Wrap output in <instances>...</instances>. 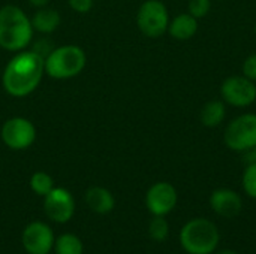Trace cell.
<instances>
[{"label":"cell","instance_id":"1","mask_svg":"<svg viewBox=\"0 0 256 254\" xmlns=\"http://www.w3.org/2000/svg\"><path fill=\"white\" fill-rule=\"evenodd\" d=\"M45 72V58L36 51L16 54L3 72V87L14 97L30 94L40 82Z\"/></svg>","mask_w":256,"mask_h":254},{"label":"cell","instance_id":"2","mask_svg":"<svg viewBox=\"0 0 256 254\" xmlns=\"http://www.w3.org/2000/svg\"><path fill=\"white\" fill-rule=\"evenodd\" d=\"M33 36L32 21L18 6H3L0 9V46L8 51H21Z\"/></svg>","mask_w":256,"mask_h":254},{"label":"cell","instance_id":"3","mask_svg":"<svg viewBox=\"0 0 256 254\" xmlns=\"http://www.w3.org/2000/svg\"><path fill=\"white\" fill-rule=\"evenodd\" d=\"M180 244L189 254L213 253L219 244V231L207 219H194L183 226Z\"/></svg>","mask_w":256,"mask_h":254},{"label":"cell","instance_id":"4","mask_svg":"<svg viewBox=\"0 0 256 254\" xmlns=\"http://www.w3.org/2000/svg\"><path fill=\"white\" fill-rule=\"evenodd\" d=\"M86 66V54L76 45H64L52 49L45 58V72L54 79L76 76Z\"/></svg>","mask_w":256,"mask_h":254},{"label":"cell","instance_id":"5","mask_svg":"<svg viewBox=\"0 0 256 254\" xmlns=\"http://www.w3.org/2000/svg\"><path fill=\"white\" fill-rule=\"evenodd\" d=\"M225 144L230 150L246 151L256 147V115L244 114L231 121L224 135Z\"/></svg>","mask_w":256,"mask_h":254},{"label":"cell","instance_id":"6","mask_svg":"<svg viewBox=\"0 0 256 254\" xmlns=\"http://www.w3.org/2000/svg\"><path fill=\"white\" fill-rule=\"evenodd\" d=\"M136 22L140 30L148 37H159L168 30L170 16L166 6L159 0H147L141 4Z\"/></svg>","mask_w":256,"mask_h":254},{"label":"cell","instance_id":"7","mask_svg":"<svg viewBox=\"0 0 256 254\" xmlns=\"http://www.w3.org/2000/svg\"><path fill=\"white\" fill-rule=\"evenodd\" d=\"M2 139L12 150H24L34 142L36 129L28 120L14 117L4 121L2 127Z\"/></svg>","mask_w":256,"mask_h":254},{"label":"cell","instance_id":"8","mask_svg":"<svg viewBox=\"0 0 256 254\" xmlns=\"http://www.w3.org/2000/svg\"><path fill=\"white\" fill-rule=\"evenodd\" d=\"M222 97L226 103L244 108L256 100V85L254 81L243 76H230L224 81L220 87Z\"/></svg>","mask_w":256,"mask_h":254},{"label":"cell","instance_id":"9","mask_svg":"<svg viewBox=\"0 0 256 254\" xmlns=\"http://www.w3.org/2000/svg\"><path fill=\"white\" fill-rule=\"evenodd\" d=\"M44 198V210L50 220L56 223H66L72 219L75 213V202L68 190L52 189Z\"/></svg>","mask_w":256,"mask_h":254},{"label":"cell","instance_id":"10","mask_svg":"<svg viewBox=\"0 0 256 254\" xmlns=\"http://www.w3.org/2000/svg\"><path fill=\"white\" fill-rule=\"evenodd\" d=\"M21 241L28 254H48L54 249L56 240L50 226L42 222H33L22 231Z\"/></svg>","mask_w":256,"mask_h":254},{"label":"cell","instance_id":"11","mask_svg":"<svg viewBox=\"0 0 256 254\" xmlns=\"http://www.w3.org/2000/svg\"><path fill=\"white\" fill-rule=\"evenodd\" d=\"M146 205L153 216L165 217L177 205V190L170 183H156L147 192Z\"/></svg>","mask_w":256,"mask_h":254},{"label":"cell","instance_id":"12","mask_svg":"<svg viewBox=\"0 0 256 254\" xmlns=\"http://www.w3.org/2000/svg\"><path fill=\"white\" fill-rule=\"evenodd\" d=\"M210 207L216 214L222 217H236L243 208V201L237 192L230 189H219L212 193Z\"/></svg>","mask_w":256,"mask_h":254},{"label":"cell","instance_id":"13","mask_svg":"<svg viewBox=\"0 0 256 254\" xmlns=\"http://www.w3.org/2000/svg\"><path fill=\"white\" fill-rule=\"evenodd\" d=\"M168 31L177 40H188L198 31V19L190 13H180L168 24Z\"/></svg>","mask_w":256,"mask_h":254},{"label":"cell","instance_id":"14","mask_svg":"<svg viewBox=\"0 0 256 254\" xmlns=\"http://www.w3.org/2000/svg\"><path fill=\"white\" fill-rule=\"evenodd\" d=\"M86 202L96 214H108L114 208V198L104 187H90L86 192Z\"/></svg>","mask_w":256,"mask_h":254},{"label":"cell","instance_id":"15","mask_svg":"<svg viewBox=\"0 0 256 254\" xmlns=\"http://www.w3.org/2000/svg\"><path fill=\"white\" fill-rule=\"evenodd\" d=\"M30 21H32L33 30H38L40 33H51L60 25V15L56 9L42 7L33 15Z\"/></svg>","mask_w":256,"mask_h":254},{"label":"cell","instance_id":"16","mask_svg":"<svg viewBox=\"0 0 256 254\" xmlns=\"http://www.w3.org/2000/svg\"><path fill=\"white\" fill-rule=\"evenodd\" d=\"M225 105L220 100H212L204 105L201 111V121L206 127H216L225 118Z\"/></svg>","mask_w":256,"mask_h":254},{"label":"cell","instance_id":"17","mask_svg":"<svg viewBox=\"0 0 256 254\" xmlns=\"http://www.w3.org/2000/svg\"><path fill=\"white\" fill-rule=\"evenodd\" d=\"M54 250L57 254H82L84 246L76 235L64 234L54 241Z\"/></svg>","mask_w":256,"mask_h":254},{"label":"cell","instance_id":"18","mask_svg":"<svg viewBox=\"0 0 256 254\" xmlns=\"http://www.w3.org/2000/svg\"><path fill=\"white\" fill-rule=\"evenodd\" d=\"M30 189L39 195V196H45L48 195L52 189H54V183L52 178L45 174V172H34L30 178Z\"/></svg>","mask_w":256,"mask_h":254},{"label":"cell","instance_id":"19","mask_svg":"<svg viewBox=\"0 0 256 254\" xmlns=\"http://www.w3.org/2000/svg\"><path fill=\"white\" fill-rule=\"evenodd\" d=\"M148 234L156 241H165L170 234V226L164 216H154V219L150 222Z\"/></svg>","mask_w":256,"mask_h":254},{"label":"cell","instance_id":"20","mask_svg":"<svg viewBox=\"0 0 256 254\" xmlns=\"http://www.w3.org/2000/svg\"><path fill=\"white\" fill-rule=\"evenodd\" d=\"M243 189L250 198L256 199V162L248 165L243 174Z\"/></svg>","mask_w":256,"mask_h":254},{"label":"cell","instance_id":"21","mask_svg":"<svg viewBox=\"0 0 256 254\" xmlns=\"http://www.w3.org/2000/svg\"><path fill=\"white\" fill-rule=\"evenodd\" d=\"M212 7V0H190L189 1V13L196 19L204 18Z\"/></svg>","mask_w":256,"mask_h":254},{"label":"cell","instance_id":"22","mask_svg":"<svg viewBox=\"0 0 256 254\" xmlns=\"http://www.w3.org/2000/svg\"><path fill=\"white\" fill-rule=\"evenodd\" d=\"M243 75L250 81H256V54L249 55L243 63Z\"/></svg>","mask_w":256,"mask_h":254},{"label":"cell","instance_id":"23","mask_svg":"<svg viewBox=\"0 0 256 254\" xmlns=\"http://www.w3.org/2000/svg\"><path fill=\"white\" fill-rule=\"evenodd\" d=\"M69 6L80 13H86L92 9L93 0H69Z\"/></svg>","mask_w":256,"mask_h":254},{"label":"cell","instance_id":"24","mask_svg":"<svg viewBox=\"0 0 256 254\" xmlns=\"http://www.w3.org/2000/svg\"><path fill=\"white\" fill-rule=\"evenodd\" d=\"M33 6H36V7H44L46 3H48V0H28Z\"/></svg>","mask_w":256,"mask_h":254},{"label":"cell","instance_id":"25","mask_svg":"<svg viewBox=\"0 0 256 254\" xmlns=\"http://www.w3.org/2000/svg\"><path fill=\"white\" fill-rule=\"evenodd\" d=\"M219 254H238V253H236V252H231V250H225V252H222V253H219Z\"/></svg>","mask_w":256,"mask_h":254},{"label":"cell","instance_id":"26","mask_svg":"<svg viewBox=\"0 0 256 254\" xmlns=\"http://www.w3.org/2000/svg\"><path fill=\"white\" fill-rule=\"evenodd\" d=\"M255 33H256V25H255Z\"/></svg>","mask_w":256,"mask_h":254}]
</instances>
